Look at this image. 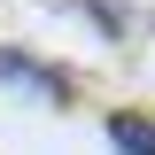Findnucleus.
Returning <instances> with one entry per match:
<instances>
[{"instance_id": "2", "label": "nucleus", "mask_w": 155, "mask_h": 155, "mask_svg": "<svg viewBox=\"0 0 155 155\" xmlns=\"http://www.w3.org/2000/svg\"><path fill=\"white\" fill-rule=\"evenodd\" d=\"M109 147H116V155H155V116L116 109V116H109Z\"/></svg>"}, {"instance_id": "1", "label": "nucleus", "mask_w": 155, "mask_h": 155, "mask_svg": "<svg viewBox=\"0 0 155 155\" xmlns=\"http://www.w3.org/2000/svg\"><path fill=\"white\" fill-rule=\"evenodd\" d=\"M0 85H23V93H39L47 109H70V101H78V85H70V78H62V70H47V62H39V54H23V47H0Z\"/></svg>"}, {"instance_id": "3", "label": "nucleus", "mask_w": 155, "mask_h": 155, "mask_svg": "<svg viewBox=\"0 0 155 155\" xmlns=\"http://www.w3.org/2000/svg\"><path fill=\"white\" fill-rule=\"evenodd\" d=\"M70 8H85V23H93L101 39H132V16H124V0H70Z\"/></svg>"}]
</instances>
